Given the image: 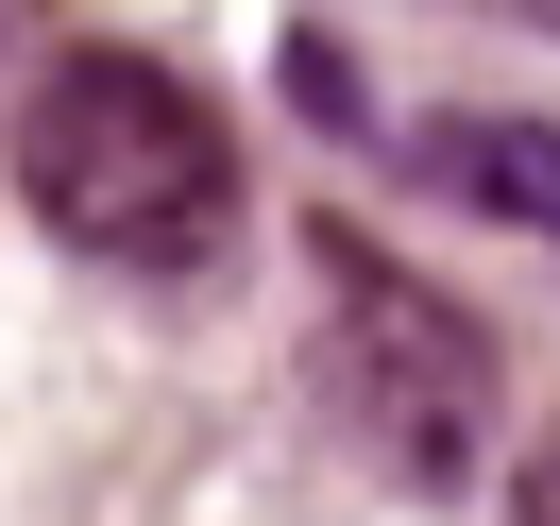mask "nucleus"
<instances>
[{
	"instance_id": "obj_2",
	"label": "nucleus",
	"mask_w": 560,
	"mask_h": 526,
	"mask_svg": "<svg viewBox=\"0 0 560 526\" xmlns=\"http://www.w3.org/2000/svg\"><path fill=\"white\" fill-rule=\"evenodd\" d=\"M323 272H340V408H357V442L390 458L408 492H458L476 476V408H492V356H476V323L442 306V289H408L374 238H340L323 221Z\"/></svg>"
},
{
	"instance_id": "obj_1",
	"label": "nucleus",
	"mask_w": 560,
	"mask_h": 526,
	"mask_svg": "<svg viewBox=\"0 0 560 526\" xmlns=\"http://www.w3.org/2000/svg\"><path fill=\"white\" fill-rule=\"evenodd\" d=\"M18 204L103 272H205L238 238V137L153 51H69L18 103Z\"/></svg>"
},
{
	"instance_id": "obj_3",
	"label": "nucleus",
	"mask_w": 560,
	"mask_h": 526,
	"mask_svg": "<svg viewBox=\"0 0 560 526\" xmlns=\"http://www.w3.org/2000/svg\"><path fill=\"white\" fill-rule=\"evenodd\" d=\"M424 171H442L476 221L560 238V137H544V119H424Z\"/></svg>"
},
{
	"instance_id": "obj_4",
	"label": "nucleus",
	"mask_w": 560,
	"mask_h": 526,
	"mask_svg": "<svg viewBox=\"0 0 560 526\" xmlns=\"http://www.w3.org/2000/svg\"><path fill=\"white\" fill-rule=\"evenodd\" d=\"M289 103H323V119H357V69H340V35H289Z\"/></svg>"
},
{
	"instance_id": "obj_5",
	"label": "nucleus",
	"mask_w": 560,
	"mask_h": 526,
	"mask_svg": "<svg viewBox=\"0 0 560 526\" xmlns=\"http://www.w3.org/2000/svg\"><path fill=\"white\" fill-rule=\"evenodd\" d=\"M526 526H560V458H544V476H526Z\"/></svg>"
}]
</instances>
